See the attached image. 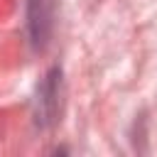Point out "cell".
I'll return each mask as SVG.
<instances>
[]
</instances>
